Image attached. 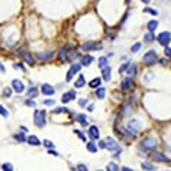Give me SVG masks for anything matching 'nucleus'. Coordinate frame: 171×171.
Instances as JSON below:
<instances>
[{
	"label": "nucleus",
	"mask_w": 171,
	"mask_h": 171,
	"mask_svg": "<svg viewBox=\"0 0 171 171\" xmlns=\"http://www.w3.org/2000/svg\"><path fill=\"white\" fill-rule=\"evenodd\" d=\"M77 56H78V53L76 51V49H73V47H70V46L61 49V50H60V54H59L60 60H61V61H64V63L66 61H72V60L76 59Z\"/></svg>",
	"instance_id": "1"
},
{
	"label": "nucleus",
	"mask_w": 171,
	"mask_h": 171,
	"mask_svg": "<svg viewBox=\"0 0 171 171\" xmlns=\"http://www.w3.org/2000/svg\"><path fill=\"white\" fill-rule=\"evenodd\" d=\"M140 130H141V123H140V120L133 118V120H130V121H128V124H127V131H128V134H130L131 137H136L137 134L140 133Z\"/></svg>",
	"instance_id": "2"
},
{
	"label": "nucleus",
	"mask_w": 171,
	"mask_h": 171,
	"mask_svg": "<svg viewBox=\"0 0 171 171\" xmlns=\"http://www.w3.org/2000/svg\"><path fill=\"white\" fill-rule=\"evenodd\" d=\"M34 124L37 127H44L46 126V113L43 110H36L34 111Z\"/></svg>",
	"instance_id": "3"
},
{
	"label": "nucleus",
	"mask_w": 171,
	"mask_h": 171,
	"mask_svg": "<svg viewBox=\"0 0 171 171\" xmlns=\"http://www.w3.org/2000/svg\"><path fill=\"white\" fill-rule=\"evenodd\" d=\"M141 147L147 151H152V150H156L157 147V140L154 137H146L143 141H141Z\"/></svg>",
	"instance_id": "4"
},
{
	"label": "nucleus",
	"mask_w": 171,
	"mask_h": 171,
	"mask_svg": "<svg viewBox=\"0 0 171 171\" xmlns=\"http://www.w3.org/2000/svg\"><path fill=\"white\" fill-rule=\"evenodd\" d=\"M143 61L146 66H152L154 63H157V54H156V50H148L143 57Z\"/></svg>",
	"instance_id": "5"
},
{
	"label": "nucleus",
	"mask_w": 171,
	"mask_h": 171,
	"mask_svg": "<svg viewBox=\"0 0 171 171\" xmlns=\"http://www.w3.org/2000/svg\"><path fill=\"white\" fill-rule=\"evenodd\" d=\"M157 40H158V43L161 44V46L167 47L168 44H170V41H171V34H170V31H163V33H160L158 37H157Z\"/></svg>",
	"instance_id": "6"
},
{
	"label": "nucleus",
	"mask_w": 171,
	"mask_h": 171,
	"mask_svg": "<svg viewBox=\"0 0 171 171\" xmlns=\"http://www.w3.org/2000/svg\"><path fill=\"white\" fill-rule=\"evenodd\" d=\"M151 160L157 163H170L168 157L165 154H163V152H154V154H151Z\"/></svg>",
	"instance_id": "7"
},
{
	"label": "nucleus",
	"mask_w": 171,
	"mask_h": 171,
	"mask_svg": "<svg viewBox=\"0 0 171 171\" xmlns=\"http://www.w3.org/2000/svg\"><path fill=\"white\" fill-rule=\"evenodd\" d=\"M80 67H81V64H78V63H76V64H73L72 67H70V70H68V72H67V77H66V80H67V81H72L73 76H74L76 73H78V70H80Z\"/></svg>",
	"instance_id": "8"
},
{
	"label": "nucleus",
	"mask_w": 171,
	"mask_h": 171,
	"mask_svg": "<svg viewBox=\"0 0 171 171\" xmlns=\"http://www.w3.org/2000/svg\"><path fill=\"white\" fill-rule=\"evenodd\" d=\"M81 49L84 51H90V50H96V49H101V44H97L94 41H86V43L81 46Z\"/></svg>",
	"instance_id": "9"
},
{
	"label": "nucleus",
	"mask_w": 171,
	"mask_h": 171,
	"mask_svg": "<svg viewBox=\"0 0 171 171\" xmlns=\"http://www.w3.org/2000/svg\"><path fill=\"white\" fill-rule=\"evenodd\" d=\"M54 87L53 86H50V84H43V86H41V93L44 94V96H53L54 94Z\"/></svg>",
	"instance_id": "10"
},
{
	"label": "nucleus",
	"mask_w": 171,
	"mask_h": 171,
	"mask_svg": "<svg viewBox=\"0 0 171 171\" xmlns=\"http://www.w3.org/2000/svg\"><path fill=\"white\" fill-rule=\"evenodd\" d=\"M76 96H77V94H76V91L74 90H70V91H67V93L63 94L61 101L63 103H68V101H72V100H74Z\"/></svg>",
	"instance_id": "11"
},
{
	"label": "nucleus",
	"mask_w": 171,
	"mask_h": 171,
	"mask_svg": "<svg viewBox=\"0 0 171 171\" xmlns=\"http://www.w3.org/2000/svg\"><path fill=\"white\" fill-rule=\"evenodd\" d=\"M88 136H90V138H93V140H99V138H100L99 127H96V126H91V127L88 128Z\"/></svg>",
	"instance_id": "12"
},
{
	"label": "nucleus",
	"mask_w": 171,
	"mask_h": 171,
	"mask_svg": "<svg viewBox=\"0 0 171 171\" xmlns=\"http://www.w3.org/2000/svg\"><path fill=\"white\" fill-rule=\"evenodd\" d=\"M12 87H13V90H14L16 93H19V94L24 90V86H23V83L20 80H13L12 81Z\"/></svg>",
	"instance_id": "13"
},
{
	"label": "nucleus",
	"mask_w": 171,
	"mask_h": 171,
	"mask_svg": "<svg viewBox=\"0 0 171 171\" xmlns=\"http://www.w3.org/2000/svg\"><path fill=\"white\" fill-rule=\"evenodd\" d=\"M106 147L109 150H118V143L115 141V138H113V137H109L106 140Z\"/></svg>",
	"instance_id": "14"
},
{
	"label": "nucleus",
	"mask_w": 171,
	"mask_h": 171,
	"mask_svg": "<svg viewBox=\"0 0 171 171\" xmlns=\"http://www.w3.org/2000/svg\"><path fill=\"white\" fill-rule=\"evenodd\" d=\"M133 86H134V81L131 77H127L121 81V90H130Z\"/></svg>",
	"instance_id": "15"
},
{
	"label": "nucleus",
	"mask_w": 171,
	"mask_h": 171,
	"mask_svg": "<svg viewBox=\"0 0 171 171\" xmlns=\"http://www.w3.org/2000/svg\"><path fill=\"white\" fill-rule=\"evenodd\" d=\"M53 56H54V51H46V53H37L36 54V57H37L39 60H49Z\"/></svg>",
	"instance_id": "16"
},
{
	"label": "nucleus",
	"mask_w": 171,
	"mask_h": 171,
	"mask_svg": "<svg viewBox=\"0 0 171 171\" xmlns=\"http://www.w3.org/2000/svg\"><path fill=\"white\" fill-rule=\"evenodd\" d=\"M103 80H104V81H110V80H111V68H110V67L103 68Z\"/></svg>",
	"instance_id": "17"
},
{
	"label": "nucleus",
	"mask_w": 171,
	"mask_h": 171,
	"mask_svg": "<svg viewBox=\"0 0 171 171\" xmlns=\"http://www.w3.org/2000/svg\"><path fill=\"white\" fill-rule=\"evenodd\" d=\"M26 141H27L30 146H40V140H39L36 136H29Z\"/></svg>",
	"instance_id": "18"
},
{
	"label": "nucleus",
	"mask_w": 171,
	"mask_h": 171,
	"mask_svg": "<svg viewBox=\"0 0 171 171\" xmlns=\"http://www.w3.org/2000/svg\"><path fill=\"white\" fill-rule=\"evenodd\" d=\"M74 120H76V121H78L80 124H83V126L87 124V117H86V114H76Z\"/></svg>",
	"instance_id": "19"
},
{
	"label": "nucleus",
	"mask_w": 171,
	"mask_h": 171,
	"mask_svg": "<svg viewBox=\"0 0 171 171\" xmlns=\"http://www.w3.org/2000/svg\"><path fill=\"white\" fill-rule=\"evenodd\" d=\"M157 27H158V22H157V20H150V22L147 23V29H148L150 33H152Z\"/></svg>",
	"instance_id": "20"
},
{
	"label": "nucleus",
	"mask_w": 171,
	"mask_h": 171,
	"mask_svg": "<svg viewBox=\"0 0 171 171\" xmlns=\"http://www.w3.org/2000/svg\"><path fill=\"white\" fill-rule=\"evenodd\" d=\"M88 86H90L91 88H99L100 86H101V78H99V77H96V78H93V80L90 81V83H88Z\"/></svg>",
	"instance_id": "21"
},
{
	"label": "nucleus",
	"mask_w": 171,
	"mask_h": 171,
	"mask_svg": "<svg viewBox=\"0 0 171 171\" xmlns=\"http://www.w3.org/2000/svg\"><path fill=\"white\" fill-rule=\"evenodd\" d=\"M74 86H76V87H77V88H81V87H83V86H86V80H84V76H83V74H80V76H78V78H77V80H76Z\"/></svg>",
	"instance_id": "22"
},
{
	"label": "nucleus",
	"mask_w": 171,
	"mask_h": 171,
	"mask_svg": "<svg viewBox=\"0 0 171 171\" xmlns=\"http://www.w3.org/2000/svg\"><path fill=\"white\" fill-rule=\"evenodd\" d=\"M93 60L94 59L91 56H88V54H87V56H83V57H81V66H90Z\"/></svg>",
	"instance_id": "23"
},
{
	"label": "nucleus",
	"mask_w": 171,
	"mask_h": 171,
	"mask_svg": "<svg viewBox=\"0 0 171 171\" xmlns=\"http://www.w3.org/2000/svg\"><path fill=\"white\" fill-rule=\"evenodd\" d=\"M130 111H133V106H131V103H127L123 106V110H121V114L123 115H127Z\"/></svg>",
	"instance_id": "24"
},
{
	"label": "nucleus",
	"mask_w": 171,
	"mask_h": 171,
	"mask_svg": "<svg viewBox=\"0 0 171 171\" xmlns=\"http://www.w3.org/2000/svg\"><path fill=\"white\" fill-rule=\"evenodd\" d=\"M37 93H39V90L36 87H30L27 90V97L29 99H34V97H37Z\"/></svg>",
	"instance_id": "25"
},
{
	"label": "nucleus",
	"mask_w": 171,
	"mask_h": 171,
	"mask_svg": "<svg viewBox=\"0 0 171 171\" xmlns=\"http://www.w3.org/2000/svg\"><path fill=\"white\" fill-rule=\"evenodd\" d=\"M99 67L101 68V70H103V68H106V67H109V63H107V57H104V56L100 57V59H99Z\"/></svg>",
	"instance_id": "26"
},
{
	"label": "nucleus",
	"mask_w": 171,
	"mask_h": 171,
	"mask_svg": "<svg viewBox=\"0 0 171 171\" xmlns=\"http://www.w3.org/2000/svg\"><path fill=\"white\" fill-rule=\"evenodd\" d=\"M23 60H24V63H27V64H30V66L34 64V59L29 53H23Z\"/></svg>",
	"instance_id": "27"
},
{
	"label": "nucleus",
	"mask_w": 171,
	"mask_h": 171,
	"mask_svg": "<svg viewBox=\"0 0 171 171\" xmlns=\"http://www.w3.org/2000/svg\"><path fill=\"white\" fill-rule=\"evenodd\" d=\"M96 96L99 97V99H104V96H106V88H104V87H99L96 90Z\"/></svg>",
	"instance_id": "28"
},
{
	"label": "nucleus",
	"mask_w": 171,
	"mask_h": 171,
	"mask_svg": "<svg viewBox=\"0 0 171 171\" xmlns=\"http://www.w3.org/2000/svg\"><path fill=\"white\" fill-rule=\"evenodd\" d=\"M87 150L90 152H97V144L94 143V141H90V143H87Z\"/></svg>",
	"instance_id": "29"
},
{
	"label": "nucleus",
	"mask_w": 171,
	"mask_h": 171,
	"mask_svg": "<svg viewBox=\"0 0 171 171\" xmlns=\"http://www.w3.org/2000/svg\"><path fill=\"white\" fill-rule=\"evenodd\" d=\"M141 167H143L144 170H147V171H156L157 170V168L154 167L152 164H150V163H143V164H141Z\"/></svg>",
	"instance_id": "30"
},
{
	"label": "nucleus",
	"mask_w": 171,
	"mask_h": 171,
	"mask_svg": "<svg viewBox=\"0 0 171 171\" xmlns=\"http://www.w3.org/2000/svg\"><path fill=\"white\" fill-rule=\"evenodd\" d=\"M107 171H120V168L115 163H109L107 164Z\"/></svg>",
	"instance_id": "31"
},
{
	"label": "nucleus",
	"mask_w": 171,
	"mask_h": 171,
	"mask_svg": "<svg viewBox=\"0 0 171 171\" xmlns=\"http://www.w3.org/2000/svg\"><path fill=\"white\" fill-rule=\"evenodd\" d=\"M144 40H146L147 43H151V41L156 40V36H154L152 33H150V31H148V33H147L146 36H144Z\"/></svg>",
	"instance_id": "32"
},
{
	"label": "nucleus",
	"mask_w": 171,
	"mask_h": 171,
	"mask_svg": "<svg viewBox=\"0 0 171 171\" xmlns=\"http://www.w3.org/2000/svg\"><path fill=\"white\" fill-rule=\"evenodd\" d=\"M136 72H137V67L134 64H130V67H128V77L136 76Z\"/></svg>",
	"instance_id": "33"
},
{
	"label": "nucleus",
	"mask_w": 171,
	"mask_h": 171,
	"mask_svg": "<svg viewBox=\"0 0 171 171\" xmlns=\"http://www.w3.org/2000/svg\"><path fill=\"white\" fill-rule=\"evenodd\" d=\"M14 138L17 141H20V143H24L26 140H27V138H26L24 136H23V133H19V134H14Z\"/></svg>",
	"instance_id": "34"
},
{
	"label": "nucleus",
	"mask_w": 171,
	"mask_h": 171,
	"mask_svg": "<svg viewBox=\"0 0 171 171\" xmlns=\"http://www.w3.org/2000/svg\"><path fill=\"white\" fill-rule=\"evenodd\" d=\"M2 168H3V171H13V165L10 164V163H4V164L2 165Z\"/></svg>",
	"instance_id": "35"
},
{
	"label": "nucleus",
	"mask_w": 171,
	"mask_h": 171,
	"mask_svg": "<svg viewBox=\"0 0 171 171\" xmlns=\"http://www.w3.org/2000/svg\"><path fill=\"white\" fill-rule=\"evenodd\" d=\"M140 49H141V43H136L133 47H131V51H133V53H137Z\"/></svg>",
	"instance_id": "36"
},
{
	"label": "nucleus",
	"mask_w": 171,
	"mask_h": 171,
	"mask_svg": "<svg viewBox=\"0 0 171 171\" xmlns=\"http://www.w3.org/2000/svg\"><path fill=\"white\" fill-rule=\"evenodd\" d=\"M0 114L3 115V117H9V111H7L3 106H0Z\"/></svg>",
	"instance_id": "37"
},
{
	"label": "nucleus",
	"mask_w": 171,
	"mask_h": 171,
	"mask_svg": "<svg viewBox=\"0 0 171 171\" xmlns=\"http://www.w3.org/2000/svg\"><path fill=\"white\" fill-rule=\"evenodd\" d=\"M43 144H44V146H46L49 150H51V148H53V147H54V144L51 143V141H50V140H44V141H43Z\"/></svg>",
	"instance_id": "38"
},
{
	"label": "nucleus",
	"mask_w": 171,
	"mask_h": 171,
	"mask_svg": "<svg viewBox=\"0 0 171 171\" xmlns=\"http://www.w3.org/2000/svg\"><path fill=\"white\" fill-rule=\"evenodd\" d=\"M128 67H130V63H124V64H123L121 67L118 68V73H123V72H124V70H127Z\"/></svg>",
	"instance_id": "39"
},
{
	"label": "nucleus",
	"mask_w": 171,
	"mask_h": 171,
	"mask_svg": "<svg viewBox=\"0 0 171 171\" xmlns=\"http://www.w3.org/2000/svg\"><path fill=\"white\" fill-rule=\"evenodd\" d=\"M74 133H76V134H77V136H78V137H80V138H81V140H83V141H86V136H84V134H83V133H81V131H80V130H74Z\"/></svg>",
	"instance_id": "40"
},
{
	"label": "nucleus",
	"mask_w": 171,
	"mask_h": 171,
	"mask_svg": "<svg viewBox=\"0 0 171 171\" xmlns=\"http://www.w3.org/2000/svg\"><path fill=\"white\" fill-rule=\"evenodd\" d=\"M3 96L6 97V99H7V97H10V96H12V90H10V88H4V90H3Z\"/></svg>",
	"instance_id": "41"
},
{
	"label": "nucleus",
	"mask_w": 171,
	"mask_h": 171,
	"mask_svg": "<svg viewBox=\"0 0 171 171\" xmlns=\"http://www.w3.org/2000/svg\"><path fill=\"white\" fill-rule=\"evenodd\" d=\"M77 171H88V168L86 167L84 164H78L77 165Z\"/></svg>",
	"instance_id": "42"
},
{
	"label": "nucleus",
	"mask_w": 171,
	"mask_h": 171,
	"mask_svg": "<svg viewBox=\"0 0 171 171\" xmlns=\"http://www.w3.org/2000/svg\"><path fill=\"white\" fill-rule=\"evenodd\" d=\"M144 12H146V13H151L152 16H156V14H157V10H154V9H148V7H147V9H144Z\"/></svg>",
	"instance_id": "43"
},
{
	"label": "nucleus",
	"mask_w": 171,
	"mask_h": 171,
	"mask_svg": "<svg viewBox=\"0 0 171 171\" xmlns=\"http://www.w3.org/2000/svg\"><path fill=\"white\" fill-rule=\"evenodd\" d=\"M67 111H68V110L64 109V107H59V109L54 110V113H67Z\"/></svg>",
	"instance_id": "44"
},
{
	"label": "nucleus",
	"mask_w": 171,
	"mask_h": 171,
	"mask_svg": "<svg viewBox=\"0 0 171 171\" xmlns=\"http://www.w3.org/2000/svg\"><path fill=\"white\" fill-rule=\"evenodd\" d=\"M26 104H27V106H30V107H34V106H36V103H34L31 99H27V100H26Z\"/></svg>",
	"instance_id": "45"
},
{
	"label": "nucleus",
	"mask_w": 171,
	"mask_h": 171,
	"mask_svg": "<svg viewBox=\"0 0 171 171\" xmlns=\"http://www.w3.org/2000/svg\"><path fill=\"white\" fill-rule=\"evenodd\" d=\"M44 104H46V106H54V100H46Z\"/></svg>",
	"instance_id": "46"
},
{
	"label": "nucleus",
	"mask_w": 171,
	"mask_h": 171,
	"mask_svg": "<svg viewBox=\"0 0 171 171\" xmlns=\"http://www.w3.org/2000/svg\"><path fill=\"white\" fill-rule=\"evenodd\" d=\"M78 104H80V106H81V107H84V106H86V104H87V100H86V99L80 100V101H78Z\"/></svg>",
	"instance_id": "47"
},
{
	"label": "nucleus",
	"mask_w": 171,
	"mask_h": 171,
	"mask_svg": "<svg viewBox=\"0 0 171 171\" xmlns=\"http://www.w3.org/2000/svg\"><path fill=\"white\" fill-rule=\"evenodd\" d=\"M165 56H168V57H171V49H168V47H165Z\"/></svg>",
	"instance_id": "48"
},
{
	"label": "nucleus",
	"mask_w": 171,
	"mask_h": 171,
	"mask_svg": "<svg viewBox=\"0 0 171 171\" xmlns=\"http://www.w3.org/2000/svg\"><path fill=\"white\" fill-rule=\"evenodd\" d=\"M49 154H51V156H59V152H57V151H54V150H49Z\"/></svg>",
	"instance_id": "49"
},
{
	"label": "nucleus",
	"mask_w": 171,
	"mask_h": 171,
	"mask_svg": "<svg viewBox=\"0 0 171 171\" xmlns=\"http://www.w3.org/2000/svg\"><path fill=\"white\" fill-rule=\"evenodd\" d=\"M99 146L101 147V148H107V147H106V141H99Z\"/></svg>",
	"instance_id": "50"
},
{
	"label": "nucleus",
	"mask_w": 171,
	"mask_h": 171,
	"mask_svg": "<svg viewBox=\"0 0 171 171\" xmlns=\"http://www.w3.org/2000/svg\"><path fill=\"white\" fill-rule=\"evenodd\" d=\"M13 67H14V68H20V70H24V67H23L22 64H13Z\"/></svg>",
	"instance_id": "51"
},
{
	"label": "nucleus",
	"mask_w": 171,
	"mask_h": 171,
	"mask_svg": "<svg viewBox=\"0 0 171 171\" xmlns=\"http://www.w3.org/2000/svg\"><path fill=\"white\" fill-rule=\"evenodd\" d=\"M121 171H134V170H131V168H128V167H123Z\"/></svg>",
	"instance_id": "52"
},
{
	"label": "nucleus",
	"mask_w": 171,
	"mask_h": 171,
	"mask_svg": "<svg viewBox=\"0 0 171 171\" xmlns=\"http://www.w3.org/2000/svg\"><path fill=\"white\" fill-rule=\"evenodd\" d=\"M87 110H88V111H93V110H94V106H93V104H90V106L87 107Z\"/></svg>",
	"instance_id": "53"
},
{
	"label": "nucleus",
	"mask_w": 171,
	"mask_h": 171,
	"mask_svg": "<svg viewBox=\"0 0 171 171\" xmlns=\"http://www.w3.org/2000/svg\"><path fill=\"white\" fill-rule=\"evenodd\" d=\"M20 130H22V133H26V131H27V128H26V127H20Z\"/></svg>",
	"instance_id": "54"
},
{
	"label": "nucleus",
	"mask_w": 171,
	"mask_h": 171,
	"mask_svg": "<svg viewBox=\"0 0 171 171\" xmlns=\"http://www.w3.org/2000/svg\"><path fill=\"white\" fill-rule=\"evenodd\" d=\"M0 72H4V67H3V64L0 63Z\"/></svg>",
	"instance_id": "55"
},
{
	"label": "nucleus",
	"mask_w": 171,
	"mask_h": 171,
	"mask_svg": "<svg viewBox=\"0 0 171 171\" xmlns=\"http://www.w3.org/2000/svg\"><path fill=\"white\" fill-rule=\"evenodd\" d=\"M141 2H143V3H146V4L150 3V0H141Z\"/></svg>",
	"instance_id": "56"
},
{
	"label": "nucleus",
	"mask_w": 171,
	"mask_h": 171,
	"mask_svg": "<svg viewBox=\"0 0 171 171\" xmlns=\"http://www.w3.org/2000/svg\"><path fill=\"white\" fill-rule=\"evenodd\" d=\"M99 171H101V170H99Z\"/></svg>",
	"instance_id": "57"
}]
</instances>
